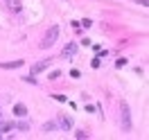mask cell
<instances>
[{
	"mask_svg": "<svg viewBox=\"0 0 149 140\" xmlns=\"http://www.w3.org/2000/svg\"><path fill=\"white\" fill-rule=\"evenodd\" d=\"M59 38V27L56 25H52V27L45 32V36H43V41H41V47L43 50H47V47H52L54 45V41Z\"/></svg>",
	"mask_w": 149,
	"mask_h": 140,
	"instance_id": "1",
	"label": "cell"
},
{
	"mask_svg": "<svg viewBox=\"0 0 149 140\" xmlns=\"http://www.w3.org/2000/svg\"><path fill=\"white\" fill-rule=\"evenodd\" d=\"M122 127H124V131L131 129V115H129V106L127 104H122Z\"/></svg>",
	"mask_w": 149,
	"mask_h": 140,
	"instance_id": "2",
	"label": "cell"
},
{
	"mask_svg": "<svg viewBox=\"0 0 149 140\" xmlns=\"http://www.w3.org/2000/svg\"><path fill=\"white\" fill-rule=\"evenodd\" d=\"M50 63H52V59H43V61L34 63V65H32V75H38V72H43L45 68H50Z\"/></svg>",
	"mask_w": 149,
	"mask_h": 140,
	"instance_id": "3",
	"label": "cell"
},
{
	"mask_svg": "<svg viewBox=\"0 0 149 140\" xmlns=\"http://www.w3.org/2000/svg\"><path fill=\"white\" fill-rule=\"evenodd\" d=\"M59 122H61V124H59V127H61V129H72V118H68V115H59Z\"/></svg>",
	"mask_w": 149,
	"mask_h": 140,
	"instance_id": "4",
	"label": "cell"
},
{
	"mask_svg": "<svg viewBox=\"0 0 149 140\" xmlns=\"http://www.w3.org/2000/svg\"><path fill=\"white\" fill-rule=\"evenodd\" d=\"M23 65V61L20 59H16V61H7V63H0V68L2 70H14V68H20Z\"/></svg>",
	"mask_w": 149,
	"mask_h": 140,
	"instance_id": "5",
	"label": "cell"
},
{
	"mask_svg": "<svg viewBox=\"0 0 149 140\" xmlns=\"http://www.w3.org/2000/svg\"><path fill=\"white\" fill-rule=\"evenodd\" d=\"M74 52H77V43H68V45L63 47V56L68 59V56H72Z\"/></svg>",
	"mask_w": 149,
	"mask_h": 140,
	"instance_id": "6",
	"label": "cell"
},
{
	"mask_svg": "<svg viewBox=\"0 0 149 140\" xmlns=\"http://www.w3.org/2000/svg\"><path fill=\"white\" fill-rule=\"evenodd\" d=\"M14 113L23 118V115H27V106H25V104H16V106H14Z\"/></svg>",
	"mask_w": 149,
	"mask_h": 140,
	"instance_id": "7",
	"label": "cell"
},
{
	"mask_svg": "<svg viewBox=\"0 0 149 140\" xmlns=\"http://www.w3.org/2000/svg\"><path fill=\"white\" fill-rule=\"evenodd\" d=\"M14 127H16L14 122H0V133H7V131H11Z\"/></svg>",
	"mask_w": 149,
	"mask_h": 140,
	"instance_id": "8",
	"label": "cell"
},
{
	"mask_svg": "<svg viewBox=\"0 0 149 140\" xmlns=\"http://www.w3.org/2000/svg\"><path fill=\"white\" fill-rule=\"evenodd\" d=\"M7 5H9V9H11V11H20V0H9Z\"/></svg>",
	"mask_w": 149,
	"mask_h": 140,
	"instance_id": "9",
	"label": "cell"
},
{
	"mask_svg": "<svg viewBox=\"0 0 149 140\" xmlns=\"http://www.w3.org/2000/svg\"><path fill=\"white\" fill-rule=\"evenodd\" d=\"M54 129H56L54 122H45V124H43V131H54Z\"/></svg>",
	"mask_w": 149,
	"mask_h": 140,
	"instance_id": "10",
	"label": "cell"
},
{
	"mask_svg": "<svg viewBox=\"0 0 149 140\" xmlns=\"http://www.w3.org/2000/svg\"><path fill=\"white\" fill-rule=\"evenodd\" d=\"M127 63V59H124V56H122V59H118V61H115V65H118V68H122V65Z\"/></svg>",
	"mask_w": 149,
	"mask_h": 140,
	"instance_id": "11",
	"label": "cell"
},
{
	"mask_svg": "<svg viewBox=\"0 0 149 140\" xmlns=\"http://www.w3.org/2000/svg\"><path fill=\"white\" fill-rule=\"evenodd\" d=\"M25 81H29V84H36V77L29 75V77H25Z\"/></svg>",
	"mask_w": 149,
	"mask_h": 140,
	"instance_id": "12",
	"label": "cell"
},
{
	"mask_svg": "<svg viewBox=\"0 0 149 140\" xmlns=\"http://www.w3.org/2000/svg\"><path fill=\"white\" fill-rule=\"evenodd\" d=\"M86 136H88V133H86V131H77V138H79V140H84Z\"/></svg>",
	"mask_w": 149,
	"mask_h": 140,
	"instance_id": "13",
	"label": "cell"
},
{
	"mask_svg": "<svg viewBox=\"0 0 149 140\" xmlns=\"http://www.w3.org/2000/svg\"><path fill=\"white\" fill-rule=\"evenodd\" d=\"M0 136H2V133H0Z\"/></svg>",
	"mask_w": 149,
	"mask_h": 140,
	"instance_id": "14",
	"label": "cell"
},
{
	"mask_svg": "<svg viewBox=\"0 0 149 140\" xmlns=\"http://www.w3.org/2000/svg\"><path fill=\"white\" fill-rule=\"evenodd\" d=\"M0 118H2V115H0Z\"/></svg>",
	"mask_w": 149,
	"mask_h": 140,
	"instance_id": "15",
	"label": "cell"
}]
</instances>
